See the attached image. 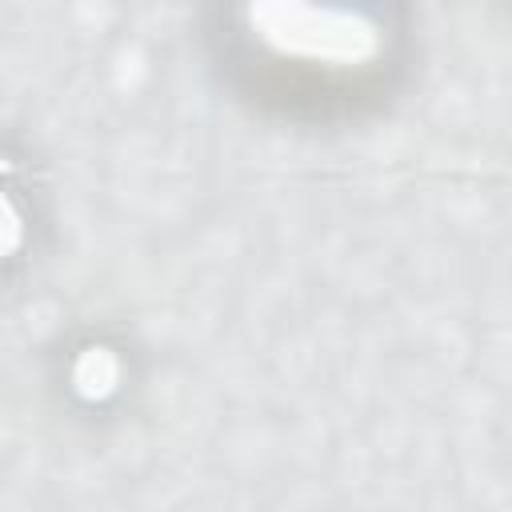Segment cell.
<instances>
[{
	"label": "cell",
	"mask_w": 512,
	"mask_h": 512,
	"mask_svg": "<svg viewBox=\"0 0 512 512\" xmlns=\"http://www.w3.org/2000/svg\"><path fill=\"white\" fill-rule=\"evenodd\" d=\"M192 44L224 104L308 140L392 120L428 60L420 0H192Z\"/></svg>",
	"instance_id": "6da1fadb"
}]
</instances>
